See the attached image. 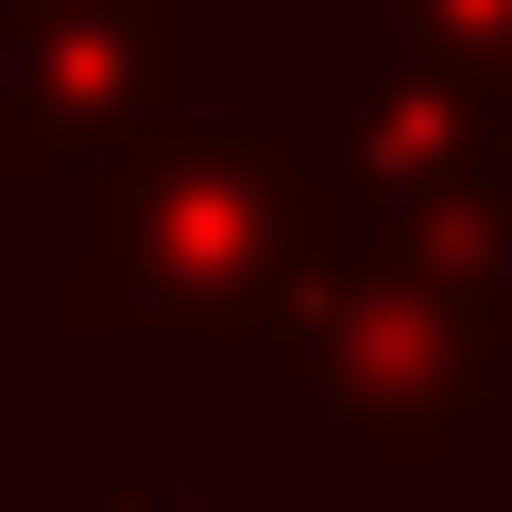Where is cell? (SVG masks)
Segmentation results:
<instances>
[{
	"instance_id": "obj_1",
	"label": "cell",
	"mask_w": 512,
	"mask_h": 512,
	"mask_svg": "<svg viewBox=\"0 0 512 512\" xmlns=\"http://www.w3.org/2000/svg\"><path fill=\"white\" fill-rule=\"evenodd\" d=\"M342 239L325 120L256 69H188L154 120L52 171V325L120 359V393L239 427L274 393V325Z\"/></svg>"
},
{
	"instance_id": "obj_2",
	"label": "cell",
	"mask_w": 512,
	"mask_h": 512,
	"mask_svg": "<svg viewBox=\"0 0 512 512\" xmlns=\"http://www.w3.org/2000/svg\"><path fill=\"white\" fill-rule=\"evenodd\" d=\"M256 410H274L308 495H427L495 410V256L410 239V222H342L325 274L274 325V393Z\"/></svg>"
},
{
	"instance_id": "obj_3",
	"label": "cell",
	"mask_w": 512,
	"mask_h": 512,
	"mask_svg": "<svg viewBox=\"0 0 512 512\" xmlns=\"http://www.w3.org/2000/svg\"><path fill=\"white\" fill-rule=\"evenodd\" d=\"M188 69H205V0H0V188H52Z\"/></svg>"
},
{
	"instance_id": "obj_4",
	"label": "cell",
	"mask_w": 512,
	"mask_h": 512,
	"mask_svg": "<svg viewBox=\"0 0 512 512\" xmlns=\"http://www.w3.org/2000/svg\"><path fill=\"white\" fill-rule=\"evenodd\" d=\"M52 512H222V427L120 393V410H69L52 427Z\"/></svg>"
},
{
	"instance_id": "obj_5",
	"label": "cell",
	"mask_w": 512,
	"mask_h": 512,
	"mask_svg": "<svg viewBox=\"0 0 512 512\" xmlns=\"http://www.w3.org/2000/svg\"><path fill=\"white\" fill-rule=\"evenodd\" d=\"M427 512H512V410H478V444L427 478Z\"/></svg>"
},
{
	"instance_id": "obj_6",
	"label": "cell",
	"mask_w": 512,
	"mask_h": 512,
	"mask_svg": "<svg viewBox=\"0 0 512 512\" xmlns=\"http://www.w3.org/2000/svg\"><path fill=\"white\" fill-rule=\"evenodd\" d=\"M495 410H512V256H495Z\"/></svg>"
}]
</instances>
